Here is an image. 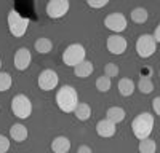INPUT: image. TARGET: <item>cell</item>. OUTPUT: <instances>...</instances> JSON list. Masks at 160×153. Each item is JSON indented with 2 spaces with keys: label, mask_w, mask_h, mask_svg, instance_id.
Instances as JSON below:
<instances>
[{
  "label": "cell",
  "mask_w": 160,
  "mask_h": 153,
  "mask_svg": "<svg viewBox=\"0 0 160 153\" xmlns=\"http://www.w3.org/2000/svg\"><path fill=\"white\" fill-rule=\"evenodd\" d=\"M115 131H117V128L112 121H109L108 118H104V120H99L98 124H96V132L99 137H104V139H109L112 136H115Z\"/></svg>",
  "instance_id": "12"
},
{
  "label": "cell",
  "mask_w": 160,
  "mask_h": 153,
  "mask_svg": "<svg viewBox=\"0 0 160 153\" xmlns=\"http://www.w3.org/2000/svg\"><path fill=\"white\" fill-rule=\"evenodd\" d=\"M13 80H11V75L8 72H0V93H5L11 88Z\"/></svg>",
  "instance_id": "24"
},
{
  "label": "cell",
  "mask_w": 160,
  "mask_h": 153,
  "mask_svg": "<svg viewBox=\"0 0 160 153\" xmlns=\"http://www.w3.org/2000/svg\"><path fill=\"white\" fill-rule=\"evenodd\" d=\"M130 18H131L133 22H136V24H144L146 21H148V18H149V13H148V10H146L144 7H136L135 10H131Z\"/></svg>",
  "instance_id": "19"
},
{
  "label": "cell",
  "mask_w": 160,
  "mask_h": 153,
  "mask_svg": "<svg viewBox=\"0 0 160 153\" xmlns=\"http://www.w3.org/2000/svg\"><path fill=\"white\" fill-rule=\"evenodd\" d=\"M28 136H29L28 128L21 123H15L10 128V137L13 140H16V142H24V140L28 139Z\"/></svg>",
  "instance_id": "14"
},
{
  "label": "cell",
  "mask_w": 160,
  "mask_h": 153,
  "mask_svg": "<svg viewBox=\"0 0 160 153\" xmlns=\"http://www.w3.org/2000/svg\"><path fill=\"white\" fill-rule=\"evenodd\" d=\"M91 72H93V62H90L87 59L74 67V73H75V76H78V78H87V76L91 75Z\"/></svg>",
  "instance_id": "16"
},
{
  "label": "cell",
  "mask_w": 160,
  "mask_h": 153,
  "mask_svg": "<svg viewBox=\"0 0 160 153\" xmlns=\"http://www.w3.org/2000/svg\"><path fill=\"white\" fill-rule=\"evenodd\" d=\"M104 26L108 27L109 30L120 34L127 29V18L122 15V13H111L104 18Z\"/></svg>",
  "instance_id": "9"
},
{
  "label": "cell",
  "mask_w": 160,
  "mask_h": 153,
  "mask_svg": "<svg viewBox=\"0 0 160 153\" xmlns=\"http://www.w3.org/2000/svg\"><path fill=\"white\" fill-rule=\"evenodd\" d=\"M111 86H112V81H111L109 76H106V75L99 76V78L96 80V89L99 93H108L111 89Z\"/></svg>",
  "instance_id": "23"
},
{
  "label": "cell",
  "mask_w": 160,
  "mask_h": 153,
  "mask_svg": "<svg viewBox=\"0 0 160 153\" xmlns=\"http://www.w3.org/2000/svg\"><path fill=\"white\" fill-rule=\"evenodd\" d=\"M152 109H154V112L160 117V96H158V97H154V100H152Z\"/></svg>",
  "instance_id": "28"
},
{
  "label": "cell",
  "mask_w": 160,
  "mask_h": 153,
  "mask_svg": "<svg viewBox=\"0 0 160 153\" xmlns=\"http://www.w3.org/2000/svg\"><path fill=\"white\" fill-rule=\"evenodd\" d=\"M118 93L122 94L123 97H128L131 96L133 93H135V83H133L131 78H122V80H118Z\"/></svg>",
  "instance_id": "17"
},
{
  "label": "cell",
  "mask_w": 160,
  "mask_h": 153,
  "mask_svg": "<svg viewBox=\"0 0 160 153\" xmlns=\"http://www.w3.org/2000/svg\"><path fill=\"white\" fill-rule=\"evenodd\" d=\"M74 115L75 118L80 120V121H87L90 117H91V107L88 104H85V102H78L75 110H74Z\"/></svg>",
  "instance_id": "18"
},
{
  "label": "cell",
  "mask_w": 160,
  "mask_h": 153,
  "mask_svg": "<svg viewBox=\"0 0 160 153\" xmlns=\"http://www.w3.org/2000/svg\"><path fill=\"white\" fill-rule=\"evenodd\" d=\"M138 150H139V153H155V150H157V144H155V140L151 139V137L142 139V140H139Z\"/></svg>",
  "instance_id": "21"
},
{
  "label": "cell",
  "mask_w": 160,
  "mask_h": 153,
  "mask_svg": "<svg viewBox=\"0 0 160 153\" xmlns=\"http://www.w3.org/2000/svg\"><path fill=\"white\" fill-rule=\"evenodd\" d=\"M152 128H154V115H151L149 112H142L136 115L131 123V131L139 140L148 139L152 132Z\"/></svg>",
  "instance_id": "2"
},
{
  "label": "cell",
  "mask_w": 160,
  "mask_h": 153,
  "mask_svg": "<svg viewBox=\"0 0 160 153\" xmlns=\"http://www.w3.org/2000/svg\"><path fill=\"white\" fill-rule=\"evenodd\" d=\"M138 89L142 94H151L154 91V83L151 80V76H141L138 81Z\"/></svg>",
  "instance_id": "22"
},
{
  "label": "cell",
  "mask_w": 160,
  "mask_h": 153,
  "mask_svg": "<svg viewBox=\"0 0 160 153\" xmlns=\"http://www.w3.org/2000/svg\"><path fill=\"white\" fill-rule=\"evenodd\" d=\"M34 48H35L37 53H40V54H48L50 51H51V48H53V43H51L50 38L40 37V38H37V40H35Z\"/></svg>",
  "instance_id": "20"
},
{
  "label": "cell",
  "mask_w": 160,
  "mask_h": 153,
  "mask_svg": "<svg viewBox=\"0 0 160 153\" xmlns=\"http://www.w3.org/2000/svg\"><path fill=\"white\" fill-rule=\"evenodd\" d=\"M125 115L127 113H125V110L122 107L115 105V107L108 109V112H106V118H108L109 121H112L114 124H118V123H122L125 120Z\"/></svg>",
  "instance_id": "15"
},
{
  "label": "cell",
  "mask_w": 160,
  "mask_h": 153,
  "mask_svg": "<svg viewBox=\"0 0 160 153\" xmlns=\"http://www.w3.org/2000/svg\"><path fill=\"white\" fill-rule=\"evenodd\" d=\"M85 56H87V51H85V46L80 45V43H72L69 45L68 48L64 49L62 53V62L69 67H75L78 66L80 62L85 61Z\"/></svg>",
  "instance_id": "4"
},
{
  "label": "cell",
  "mask_w": 160,
  "mask_h": 153,
  "mask_svg": "<svg viewBox=\"0 0 160 153\" xmlns=\"http://www.w3.org/2000/svg\"><path fill=\"white\" fill-rule=\"evenodd\" d=\"M69 8H71L69 0H50L47 3V15L51 19H59V18L66 16Z\"/></svg>",
  "instance_id": "8"
},
{
  "label": "cell",
  "mask_w": 160,
  "mask_h": 153,
  "mask_svg": "<svg viewBox=\"0 0 160 153\" xmlns=\"http://www.w3.org/2000/svg\"><path fill=\"white\" fill-rule=\"evenodd\" d=\"M158 75H160V72H158Z\"/></svg>",
  "instance_id": "32"
},
{
  "label": "cell",
  "mask_w": 160,
  "mask_h": 153,
  "mask_svg": "<svg viewBox=\"0 0 160 153\" xmlns=\"http://www.w3.org/2000/svg\"><path fill=\"white\" fill-rule=\"evenodd\" d=\"M59 83V76L58 73L53 70V69H45L40 72L38 78H37V85L40 89H43V91H51V89H55Z\"/></svg>",
  "instance_id": "7"
},
{
  "label": "cell",
  "mask_w": 160,
  "mask_h": 153,
  "mask_svg": "<svg viewBox=\"0 0 160 153\" xmlns=\"http://www.w3.org/2000/svg\"><path fill=\"white\" fill-rule=\"evenodd\" d=\"M11 112H13L15 117H18L21 120L29 118L31 113H32V102H31V99L26 94L13 96V99H11Z\"/></svg>",
  "instance_id": "3"
},
{
  "label": "cell",
  "mask_w": 160,
  "mask_h": 153,
  "mask_svg": "<svg viewBox=\"0 0 160 153\" xmlns=\"http://www.w3.org/2000/svg\"><path fill=\"white\" fill-rule=\"evenodd\" d=\"M106 46H108V49H109V53H112V54H123L125 51H127V46H128V43H127V40L122 37V35H118V34H114V35H111V37H108V40H106Z\"/></svg>",
  "instance_id": "10"
},
{
  "label": "cell",
  "mask_w": 160,
  "mask_h": 153,
  "mask_svg": "<svg viewBox=\"0 0 160 153\" xmlns=\"http://www.w3.org/2000/svg\"><path fill=\"white\" fill-rule=\"evenodd\" d=\"M78 104V94L75 91V88L71 85H64L58 89L56 93V105L59 107L61 112L64 113H71L75 110Z\"/></svg>",
  "instance_id": "1"
},
{
  "label": "cell",
  "mask_w": 160,
  "mask_h": 153,
  "mask_svg": "<svg viewBox=\"0 0 160 153\" xmlns=\"http://www.w3.org/2000/svg\"><path fill=\"white\" fill-rule=\"evenodd\" d=\"M104 75L109 76V78H114V76H117V75H118V67H117V64H114V62L106 64V67H104Z\"/></svg>",
  "instance_id": "25"
},
{
  "label": "cell",
  "mask_w": 160,
  "mask_h": 153,
  "mask_svg": "<svg viewBox=\"0 0 160 153\" xmlns=\"http://www.w3.org/2000/svg\"><path fill=\"white\" fill-rule=\"evenodd\" d=\"M109 3V0H99V2H96V0H88L87 5L91 7V8H102Z\"/></svg>",
  "instance_id": "27"
},
{
  "label": "cell",
  "mask_w": 160,
  "mask_h": 153,
  "mask_svg": "<svg viewBox=\"0 0 160 153\" xmlns=\"http://www.w3.org/2000/svg\"><path fill=\"white\" fill-rule=\"evenodd\" d=\"M51 150L55 153H68L71 150V140L66 136H58L51 140Z\"/></svg>",
  "instance_id": "13"
},
{
  "label": "cell",
  "mask_w": 160,
  "mask_h": 153,
  "mask_svg": "<svg viewBox=\"0 0 160 153\" xmlns=\"http://www.w3.org/2000/svg\"><path fill=\"white\" fill-rule=\"evenodd\" d=\"M77 153H93V151H91V148L88 145H80L77 148Z\"/></svg>",
  "instance_id": "29"
},
{
  "label": "cell",
  "mask_w": 160,
  "mask_h": 153,
  "mask_svg": "<svg viewBox=\"0 0 160 153\" xmlns=\"http://www.w3.org/2000/svg\"><path fill=\"white\" fill-rule=\"evenodd\" d=\"M31 61H32V54L29 48H19L16 53H15V58H13V62H15V67L18 70H26L29 66H31Z\"/></svg>",
  "instance_id": "11"
},
{
  "label": "cell",
  "mask_w": 160,
  "mask_h": 153,
  "mask_svg": "<svg viewBox=\"0 0 160 153\" xmlns=\"http://www.w3.org/2000/svg\"><path fill=\"white\" fill-rule=\"evenodd\" d=\"M154 38H155L157 43H160V24L157 26V29H155V32H154Z\"/></svg>",
  "instance_id": "30"
},
{
  "label": "cell",
  "mask_w": 160,
  "mask_h": 153,
  "mask_svg": "<svg viewBox=\"0 0 160 153\" xmlns=\"http://www.w3.org/2000/svg\"><path fill=\"white\" fill-rule=\"evenodd\" d=\"M0 69H2V61H0ZM0 72H2V70H0Z\"/></svg>",
  "instance_id": "31"
},
{
  "label": "cell",
  "mask_w": 160,
  "mask_h": 153,
  "mask_svg": "<svg viewBox=\"0 0 160 153\" xmlns=\"http://www.w3.org/2000/svg\"><path fill=\"white\" fill-rule=\"evenodd\" d=\"M155 48H157V42L154 35L151 34H142L136 40V53L139 58H144V59L151 58L155 53Z\"/></svg>",
  "instance_id": "6"
},
{
  "label": "cell",
  "mask_w": 160,
  "mask_h": 153,
  "mask_svg": "<svg viewBox=\"0 0 160 153\" xmlns=\"http://www.w3.org/2000/svg\"><path fill=\"white\" fill-rule=\"evenodd\" d=\"M29 27V18H22L19 13L13 8L8 13V29L13 37H22Z\"/></svg>",
  "instance_id": "5"
},
{
  "label": "cell",
  "mask_w": 160,
  "mask_h": 153,
  "mask_svg": "<svg viewBox=\"0 0 160 153\" xmlns=\"http://www.w3.org/2000/svg\"><path fill=\"white\" fill-rule=\"evenodd\" d=\"M10 150V140L3 134H0V153H7Z\"/></svg>",
  "instance_id": "26"
}]
</instances>
